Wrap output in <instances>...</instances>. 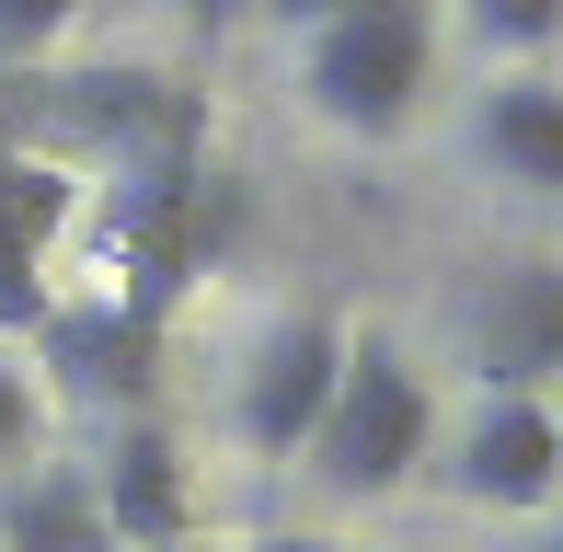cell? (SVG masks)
<instances>
[{"instance_id":"6da1fadb","label":"cell","mask_w":563,"mask_h":552,"mask_svg":"<svg viewBox=\"0 0 563 552\" xmlns=\"http://www.w3.org/2000/svg\"><path fill=\"white\" fill-rule=\"evenodd\" d=\"M426 438H438V404H426L415 357H391V334H345L334 404H322L311 449H299V461L322 472V495H345V507H368V495H391L402 472L426 461Z\"/></svg>"},{"instance_id":"7a4b0ae2","label":"cell","mask_w":563,"mask_h":552,"mask_svg":"<svg viewBox=\"0 0 563 552\" xmlns=\"http://www.w3.org/2000/svg\"><path fill=\"white\" fill-rule=\"evenodd\" d=\"M426 58H438L426 0H334V12L299 35V92H311L345 139H391V128H415Z\"/></svg>"},{"instance_id":"3957f363","label":"cell","mask_w":563,"mask_h":552,"mask_svg":"<svg viewBox=\"0 0 563 552\" xmlns=\"http://www.w3.org/2000/svg\"><path fill=\"white\" fill-rule=\"evenodd\" d=\"M334 368H345V322L334 311L265 322V345H253V368H242V404H230L253 461H299V449H311L322 404H334Z\"/></svg>"},{"instance_id":"277c9868","label":"cell","mask_w":563,"mask_h":552,"mask_svg":"<svg viewBox=\"0 0 563 552\" xmlns=\"http://www.w3.org/2000/svg\"><path fill=\"white\" fill-rule=\"evenodd\" d=\"M460 495L472 507H552L563 495V415L541 404V391H483V415L460 426Z\"/></svg>"},{"instance_id":"5b68a950","label":"cell","mask_w":563,"mask_h":552,"mask_svg":"<svg viewBox=\"0 0 563 552\" xmlns=\"http://www.w3.org/2000/svg\"><path fill=\"white\" fill-rule=\"evenodd\" d=\"M92 484V507H104V530H115V552H173L185 541V449L162 438L150 415H126L115 426V449H104V472H81Z\"/></svg>"},{"instance_id":"8992f818","label":"cell","mask_w":563,"mask_h":552,"mask_svg":"<svg viewBox=\"0 0 563 552\" xmlns=\"http://www.w3.org/2000/svg\"><path fill=\"white\" fill-rule=\"evenodd\" d=\"M472 357L495 391H541L563 368V265H506L472 311Z\"/></svg>"},{"instance_id":"52a82bcc","label":"cell","mask_w":563,"mask_h":552,"mask_svg":"<svg viewBox=\"0 0 563 552\" xmlns=\"http://www.w3.org/2000/svg\"><path fill=\"white\" fill-rule=\"evenodd\" d=\"M69 219V173L46 162H0V322H46V242Z\"/></svg>"},{"instance_id":"ba28073f","label":"cell","mask_w":563,"mask_h":552,"mask_svg":"<svg viewBox=\"0 0 563 552\" xmlns=\"http://www.w3.org/2000/svg\"><path fill=\"white\" fill-rule=\"evenodd\" d=\"M472 139H483V162H495L506 185L563 196V81H495L483 115H472Z\"/></svg>"},{"instance_id":"9c48e42d","label":"cell","mask_w":563,"mask_h":552,"mask_svg":"<svg viewBox=\"0 0 563 552\" xmlns=\"http://www.w3.org/2000/svg\"><path fill=\"white\" fill-rule=\"evenodd\" d=\"M35 334H46V357L69 368V391H92V404H139V391H150V311H126V322L46 311Z\"/></svg>"},{"instance_id":"30bf717a","label":"cell","mask_w":563,"mask_h":552,"mask_svg":"<svg viewBox=\"0 0 563 552\" xmlns=\"http://www.w3.org/2000/svg\"><path fill=\"white\" fill-rule=\"evenodd\" d=\"M0 552H115V530L81 472H23L0 495Z\"/></svg>"},{"instance_id":"8fae6325","label":"cell","mask_w":563,"mask_h":552,"mask_svg":"<svg viewBox=\"0 0 563 552\" xmlns=\"http://www.w3.org/2000/svg\"><path fill=\"white\" fill-rule=\"evenodd\" d=\"M460 23H472V46H495V58H541L563 35V0H460Z\"/></svg>"},{"instance_id":"7c38bea8","label":"cell","mask_w":563,"mask_h":552,"mask_svg":"<svg viewBox=\"0 0 563 552\" xmlns=\"http://www.w3.org/2000/svg\"><path fill=\"white\" fill-rule=\"evenodd\" d=\"M69 12H81V0H0V58H46V46L69 35Z\"/></svg>"},{"instance_id":"4fadbf2b","label":"cell","mask_w":563,"mask_h":552,"mask_svg":"<svg viewBox=\"0 0 563 552\" xmlns=\"http://www.w3.org/2000/svg\"><path fill=\"white\" fill-rule=\"evenodd\" d=\"M35 438H46V404H35V380L0 357V461H35Z\"/></svg>"},{"instance_id":"5bb4252c","label":"cell","mask_w":563,"mask_h":552,"mask_svg":"<svg viewBox=\"0 0 563 552\" xmlns=\"http://www.w3.org/2000/svg\"><path fill=\"white\" fill-rule=\"evenodd\" d=\"M265 12H276V23H288V35H311V23H322V12H334V0H265Z\"/></svg>"},{"instance_id":"9a60e30c","label":"cell","mask_w":563,"mask_h":552,"mask_svg":"<svg viewBox=\"0 0 563 552\" xmlns=\"http://www.w3.org/2000/svg\"><path fill=\"white\" fill-rule=\"evenodd\" d=\"M253 552H345V541H311V530H265Z\"/></svg>"},{"instance_id":"2e32d148","label":"cell","mask_w":563,"mask_h":552,"mask_svg":"<svg viewBox=\"0 0 563 552\" xmlns=\"http://www.w3.org/2000/svg\"><path fill=\"white\" fill-rule=\"evenodd\" d=\"M185 23H196V35H208V46H219V23H230V0H185Z\"/></svg>"},{"instance_id":"e0dca14e","label":"cell","mask_w":563,"mask_h":552,"mask_svg":"<svg viewBox=\"0 0 563 552\" xmlns=\"http://www.w3.org/2000/svg\"><path fill=\"white\" fill-rule=\"evenodd\" d=\"M541 552H563V541H541Z\"/></svg>"}]
</instances>
